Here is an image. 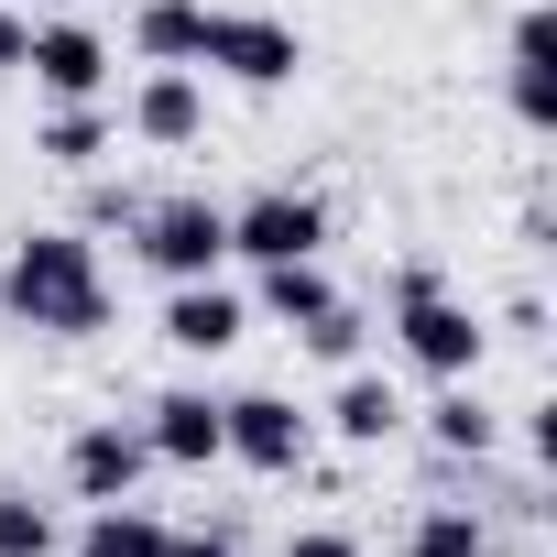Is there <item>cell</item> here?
I'll list each match as a JSON object with an SVG mask.
<instances>
[{
	"label": "cell",
	"instance_id": "cell-1",
	"mask_svg": "<svg viewBox=\"0 0 557 557\" xmlns=\"http://www.w3.org/2000/svg\"><path fill=\"white\" fill-rule=\"evenodd\" d=\"M0 307H12V329L88 339V329H110V273L77 230H23L12 262H0Z\"/></svg>",
	"mask_w": 557,
	"mask_h": 557
},
{
	"label": "cell",
	"instance_id": "cell-2",
	"mask_svg": "<svg viewBox=\"0 0 557 557\" xmlns=\"http://www.w3.org/2000/svg\"><path fill=\"white\" fill-rule=\"evenodd\" d=\"M394 350H405L426 383H470L481 350H492V329L437 285V262H405V273H394Z\"/></svg>",
	"mask_w": 557,
	"mask_h": 557
},
{
	"label": "cell",
	"instance_id": "cell-3",
	"mask_svg": "<svg viewBox=\"0 0 557 557\" xmlns=\"http://www.w3.org/2000/svg\"><path fill=\"white\" fill-rule=\"evenodd\" d=\"M132 240H143V262L164 273V285H208V273L230 262V208L219 197H143Z\"/></svg>",
	"mask_w": 557,
	"mask_h": 557
},
{
	"label": "cell",
	"instance_id": "cell-4",
	"mask_svg": "<svg viewBox=\"0 0 557 557\" xmlns=\"http://www.w3.org/2000/svg\"><path fill=\"white\" fill-rule=\"evenodd\" d=\"M197 66H219V77H240V88H285V77L307 66V34H296L285 12H208V23H197Z\"/></svg>",
	"mask_w": 557,
	"mask_h": 557
},
{
	"label": "cell",
	"instance_id": "cell-5",
	"mask_svg": "<svg viewBox=\"0 0 557 557\" xmlns=\"http://www.w3.org/2000/svg\"><path fill=\"white\" fill-rule=\"evenodd\" d=\"M230 251L240 262H318L329 251V208L307 186H262V197L230 208Z\"/></svg>",
	"mask_w": 557,
	"mask_h": 557
},
{
	"label": "cell",
	"instance_id": "cell-6",
	"mask_svg": "<svg viewBox=\"0 0 557 557\" xmlns=\"http://www.w3.org/2000/svg\"><path fill=\"white\" fill-rule=\"evenodd\" d=\"M219 459H240V470H307V416L285 405V394H230L219 405Z\"/></svg>",
	"mask_w": 557,
	"mask_h": 557
},
{
	"label": "cell",
	"instance_id": "cell-7",
	"mask_svg": "<svg viewBox=\"0 0 557 557\" xmlns=\"http://www.w3.org/2000/svg\"><path fill=\"white\" fill-rule=\"evenodd\" d=\"M143 470H153V437L143 426H77V448H66V481H77V503H132L143 492Z\"/></svg>",
	"mask_w": 557,
	"mask_h": 557
},
{
	"label": "cell",
	"instance_id": "cell-8",
	"mask_svg": "<svg viewBox=\"0 0 557 557\" xmlns=\"http://www.w3.org/2000/svg\"><path fill=\"white\" fill-rule=\"evenodd\" d=\"M23 66H34L45 99H110V45H99L88 23H34Z\"/></svg>",
	"mask_w": 557,
	"mask_h": 557
},
{
	"label": "cell",
	"instance_id": "cell-9",
	"mask_svg": "<svg viewBox=\"0 0 557 557\" xmlns=\"http://www.w3.org/2000/svg\"><path fill=\"white\" fill-rule=\"evenodd\" d=\"M503 88H513V121H524V132H557V12H524V23H513Z\"/></svg>",
	"mask_w": 557,
	"mask_h": 557
},
{
	"label": "cell",
	"instance_id": "cell-10",
	"mask_svg": "<svg viewBox=\"0 0 557 557\" xmlns=\"http://www.w3.org/2000/svg\"><path fill=\"white\" fill-rule=\"evenodd\" d=\"M240 329H251V307L219 285V273H208V285H175V296H164V339H175L186 361H219Z\"/></svg>",
	"mask_w": 557,
	"mask_h": 557
},
{
	"label": "cell",
	"instance_id": "cell-11",
	"mask_svg": "<svg viewBox=\"0 0 557 557\" xmlns=\"http://www.w3.org/2000/svg\"><path fill=\"white\" fill-rule=\"evenodd\" d=\"M132 132H143L153 153H186V143L208 132V99H197V77H186V66H153V77L132 88Z\"/></svg>",
	"mask_w": 557,
	"mask_h": 557
},
{
	"label": "cell",
	"instance_id": "cell-12",
	"mask_svg": "<svg viewBox=\"0 0 557 557\" xmlns=\"http://www.w3.org/2000/svg\"><path fill=\"white\" fill-rule=\"evenodd\" d=\"M143 437H153V459H175V470H208V459H219V394H197V383L153 394Z\"/></svg>",
	"mask_w": 557,
	"mask_h": 557
},
{
	"label": "cell",
	"instance_id": "cell-13",
	"mask_svg": "<svg viewBox=\"0 0 557 557\" xmlns=\"http://www.w3.org/2000/svg\"><path fill=\"white\" fill-rule=\"evenodd\" d=\"M329 426H339L350 448H383V437L405 426V394H394L383 372H361V361H350V372H339V394H329Z\"/></svg>",
	"mask_w": 557,
	"mask_h": 557
},
{
	"label": "cell",
	"instance_id": "cell-14",
	"mask_svg": "<svg viewBox=\"0 0 557 557\" xmlns=\"http://www.w3.org/2000/svg\"><path fill=\"white\" fill-rule=\"evenodd\" d=\"M77 557H175V524L143 513V503H99L77 524Z\"/></svg>",
	"mask_w": 557,
	"mask_h": 557
},
{
	"label": "cell",
	"instance_id": "cell-15",
	"mask_svg": "<svg viewBox=\"0 0 557 557\" xmlns=\"http://www.w3.org/2000/svg\"><path fill=\"white\" fill-rule=\"evenodd\" d=\"M34 153H45V164H66V175H88V164L110 153V110H99V99H55V110H45V132H34Z\"/></svg>",
	"mask_w": 557,
	"mask_h": 557
},
{
	"label": "cell",
	"instance_id": "cell-16",
	"mask_svg": "<svg viewBox=\"0 0 557 557\" xmlns=\"http://www.w3.org/2000/svg\"><path fill=\"white\" fill-rule=\"evenodd\" d=\"M426 437H437L448 459H492V448H503V416H492L470 383H437V405H426Z\"/></svg>",
	"mask_w": 557,
	"mask_h": 557
},
{
	"label": "cell",
	"instance_id": "cell-17",
	"mask_svg": "<svg viewBox=\"0 0 557 557\" xmlns=\"http://www.w3.org/2000/svg\"><path fill=\"white\" fill-rule=\"evenodd\" d=\"M197 23H208V0H132L143 66H197Z\"/></svg>",
	"mask_w": 557,
	"mask_h": 557
},
{
	"label": "cell",
	"instance_id": "cell-18",
	"mask_svg": "<svg viewBox=\"0 0 557 557\" xmlns=\"http://www.w3.org/2000/svg\"><path fill=\"white\" fill-rule=\"evenodd\" d=\"M339 307V285L318 262H262V318H285V329H307V318H329Z\"/></svg>",
	"mask_w": 557,
	"mask_h": 557
},
{
	"label": "cell",
	"instance_id": "cell-19",
	"mask_svg": "<svg viewBox=\"0 0 557 557\" xmlns=\"http://www.w3.org/2000/svg\"><path fill=\"white\" fill-rule=\"evenodd\" d=\"M405 557H492V524H481L470 503H426V513L405 524Z\"/></svg>",
	"mask_w": 557,
	"mask_h": 557
},
{
	"label": "cell",
	"instance_id": "cell-20",
	"mask_svg": "<svg viewBox=\"0 0 557 557\" xmlns=\"http://www.w3.org/2000/svg\"><path fill=\"white\" fill-rule=\"evenodd\" d=\"M66 535H55V513L34 503V492H12V481H0V557H55Z\"/></svg>",
	"mask_w": 557,
	"mask_h": 557
},
{
	"label": "cell",
	"instance_id": "cell-21",
	"mask_svg": "<svg viewBox=\"0 0 557 557\" xmlns=\"http://www.w3.org/2000/svg\"><path fill=\"white\" fill-rule=\"evenodd\" d=\"M296 339H307V350H318V361H339V372H350V361H361V307H350V296H339V307H329V318H307V329H296Z\"/></svg>",
	"mask_w": 557,
	"mask_h": 557
},
{
	"label": "cell",
	"instance_id": "cell-22",
	"mask_svg": "<svg viewBox=\"0 0 557 557\" xmlns=\"http://www.w3.org/2000/svg\"><path fill=\"white\" fill-rule=\"evenodd\" d=\"M285 557H361V535H339V524H307V535H285Z\"/></svg>",
	"mask_w": 557,
	"mask_h": 557
},
{
	"label": "cell",
	"instance_id": "cell-23",
	"mask_svg": "<svg viewBox=\"0 0 557 557\" xmlns=\"http://www.w3.org/2000/svg\"><path fill=\"white\" fill-rule=\"evenodd\" d=\"M175 557H251L230 524H197V535H175Z\"/></svg>",
	"mask_w": 557,
	"mask_h": 557
},
{
	"label": "cell",
	"instance_id": "cell-24",
	"mask_svg": "<svg viewBox=\"0 0 557 557\" xmlns=\"http://www.w3.org/2000/svg\"><path fill=\"white\" fill-rule=\"evenodd\" d=\"M23 45H34V23H23V12H0V77L23 66Z\"/></svg>",
	"mask_w": 557,
	"mask_h": 557
},
{
	"label": "cell",
	"instance_id": "cell-25",
	"mask_svg": "<svg viewBox=\"0 0 557 557\" xmlns=\"http://www.w3.org/2000/svg\"><path fill=\"white\" fill-rule=\"evenodd\" d=\"M99 12H110V0H99ZM121 12H132V0H121Z\"/></svg>",
	"mask_w": 557,
	"mask_h": 557
}]
</instances>
